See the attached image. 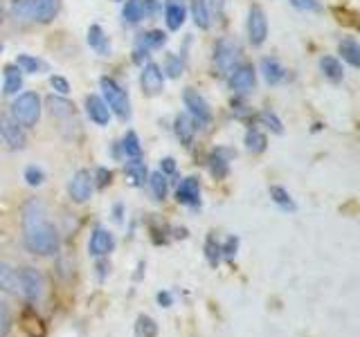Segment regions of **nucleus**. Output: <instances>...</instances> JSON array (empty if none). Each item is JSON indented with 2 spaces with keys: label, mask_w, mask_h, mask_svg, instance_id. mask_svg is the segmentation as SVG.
Wrapping results in <instances>:
<instances>
[{
  "label": "nucleus",
  "mask_w": 360,
  "mask_h": 337,
  "mask_svg": "<svg viewBox=\"0 0 360 337\" xmlns=\"http://www.w3.org/2000/svg\"><path fill=\"white\" fill-rule=\"evenodd\" d=\"M93 189H95V176L86 171V168H79V171L70 178L68 183V194L75 202H86L93 196Z\"/></svg>",
  "instance_id": "nucleus-7"
},
{
  "label": "nucleus",
  "mask_w": 360,
  "mask_h": 337,
  "mask_svg": "<svg viewBox=\"0 0 360 337\" xmlns=\"http://www.w3.org/2000/svg\"><path fill=\"white\" fill-rule=\"evenodd\" d=\"M112 247H115V239L112 234L104 227H97L93 234H90V241H88V252L93 256H106Z\"/></svg>",
  "instance_id": "nucleus-14"
},
{
  "label": "nucleus",
  "mask_w": 360,
  "mask_h": 337,
  "mask_svg": "<svg viewBox=\"0 0 360 337\" xmlns=\"http://www.w3.org/2000/svg\"><path fill=\"white\" fill-rule=\"evenodd\" d=\"M228 84L230 90L236 95H245L250 93L257 84V74H255V67L252 65H239L236 70L228 77Z\"/></svg>",
  "instance_id": "nucleus-11"
},
{
  "label": "nucleus",
  "mask_w": 360,
  "mask_h": 337,
  "mask_svg": "<svg viewBox=\"0 0 360 337\" xmlns=\"http://www.w3.org/2000/svg\"><path fill=\"white\" fill-rule=\"evenodd\" d=\"M259 121H262L266 128H270L273 133H277V135L284 133V124H281V119L275 115L273 110H262V115H259Z\"/></svg>",
  "instance_id": "nucleus-37"
},
{
  "label": "nucleus",
  "mask_w": 360,
  "mask_h": 337,
  "mask_svg": "<svg viewBox=\"0 0 360 337\" xmlns=\"http://www.w3.org/2000/svg\"><path fill=\"white\" fill-rule=\"evenodd\" d=\"M158 301H160V306H165V308H169L174 303V299H172L169 292H158Z\"/></svg>",
  "instance_id": "nucleus-47"
},
{
  "label": "nucleus",
  "mask_w": 360,
  "mask_h": 337,
  "mask_svg": "<svg viewBox=\"0 0 360 337\" xmlns=\"http://www.w3.org/2000/svg\"><path fill=\"white\" fill-rule=\"evenodd\" d=\"M160 173H162V176H172V173H176V160H174V157H165V160L160 162Z\"/></svg>",
  "instance_id": "nucleus-43"
},
{
  "label": "nucleus",
  "mask_w": 360,
  "mask_h": 337,
  "mask_svg": "<svg viewBox=\"0 0 360 337\" xmlns=\"http://www.w3.org/2000/svg\"><path fill=\"white\" fill-rule=\"evenodd\" d=\"M236 245H239V239H234V236H230L228 241H225V245H221V254H225L228 258H232L236 254Z\"/></svg>",
  "instance_id": "nucleus-42"
},
{
  "label": "nucleus",
  "mask_w": 360,
  "mask_h": 337,
  "mask_svg": "<svg viewBox=\"0 0 360 337\" xmlns=\"http://www.w3.org/2000/svg\"><path fill=\"white\" fill-rule=\"evenodd\" d=\"M176 198H178L180 205L198 207L200 205V185H198V180L196 178H185L183 183L178 185Z\"/></svg>",
  "instance_id": "nucleus-15"
},
{
  "label": "nucleus",
  "mask_w": 360,
  "mask_h": 337,
  "mask_svg": "<svg viewBox=\"0 0 360 337\" xmlns=\"http://www.w3.org/2000/svg\"><path fill=\"white\" fill-rule=\"evenodd\" d=\"M146 183L151 185V191H153L155 200H165L167 198V176H162L160 171H155V173L149 176Z\"/></svg>",
  "instance_id": "nucleus-35"
},
{
  "label": "nucleus",
  "mask_w": 360,
  "mask_h": 337,
  "mask_svg": "<svg viewBox=\"0 0 360 337\" xmlns=\"http://www.w3.org/2000/svg\"><path fill=\"white\" fill-rule=\"evenodd\" d=\"M176 135H178L180 144L189 146L194 142V135H196V121L189 115H178L176 117Z\"/></svg>",
  "instance_id": "nucleus-23"
},
{
  "label": "nucleus",
  "mask_w": 360,
  "mask_h": 337,
  "mask_svg": "<svg viewBox=\"0 0 360 337\" xmlns=\"http://www.w3.org/2000/svg\"><path fill=\"white\" fill-rule=\"evenodd\" d=\"M22 88V72L16 63L5 65V95H18Z\"/></svg>",
  "instance_id": "nucleus-26"
},
{
  "label": "nucleus",
  "mask_w": 360,
  "mask_h": 337,
  "mask_svg": "<svg viewBox=\"0 0 360 337\" xmlns=\"http://www.w3.org/2000/svg\"><path fill=\"white\" fill-rule=\"evenodd\" d=\"M86 112L90 121H95L97 126H108L110 121V110L106 106V101L97 97V95H88L86 97Z\"/></svg>",
  "instance_id": "nucleus-16"
},
{
  "label": "nucleus",
  "mask_w": 360,
  "mask_h": 337,
  "mask_svg": "<svg viewBox=\"0 0 360 337\" xmlns=\"http://www.w3.org/2000/svg\"><path fill=\"white\" fill-rule=\"evenodd\" d=\"M97 185L99 187H106V185H110V178H112V173L110 171H106V168H99V171H97Z\"/></svg>",
  "instance_id": "nucleus-45"
},
{
  "label": "nucleus",
  "mask_w": 360,
  "mask_h": 337,
  "mask_svg": "<svg viewBox=\"0 0 360 337\" xmlns=\"http://www.w3.org/2000/svg\"><path fill=\"white\" fill-rule=\"evenodd\" d=\"M187 18V9L183 3H178V0H167L165 5V20H167V27L176 32L183 27V22Z\"/></svg>",
  "instance_id": "nucleus-17"
},
{
  "label": "nucleus",
  "mask_w": 360,
  "mask_h": 337,
  "mask_svg": "<svg viewBox=\"0 0 360 337\" xmlns=\"http://www.w3.org/2000/svg\"><path fill=\"white\" fill-rule=\"evenodd\" d=\"M22 241L30 252L39 256H50L59 250V234L39 200H30L22 207Z\"/></svg>",
  "instance_id": "nucleus-1"
},
{
  "label": "nucleus",
  "mask_w": 360,
  "mask_h": 337,
  "mask_svg": "<svg viewBox=\"0 0 360 337\" xmlns=\"http://www.w3.org/2000/svg\"><path fill=\"white\" fill-rule=\"evenodd\" d=\"M165 43H167V34L162 29H149V32L140 34V37H138V45H135V48L149 52V50L162 48Z\"/></svg>",
  "instance_id": "nucleus-22"
},
{
  "label": "nucleus",
  "mask_w": 360,
  "mask_h": 337,
  "mask_svg": "<svg viewBox=\"0 0 360 337\" xmlns=\"http://www.w3.org/2000/svg\"><path fill=\"white\" fill-rule=\"evenodd\" d=\"M50 86L54 88V93H59L61 97H65L68 93H70V81H68V79L61 77V74H52L50 77Z\"/></svg>",
  "instance_id": "nucleus-40"
},
{
  "label": "nucleus",
  "mask_w": 360,
  "mask_h": 337,
  "mask_svg": "<svg viewBox=\"0 0 360 337\" xmlns=\"http://www.w3.org/2000/svg\"><path fill=\"white\" fill-rule=\"evenodd\" d=\"M210 171L214 178H225L230 171V162L223 157V151H217V153H212L210 157Z\"/></svg>",
  "instance_id": "nucleus-34"
},
{
  "label": "nucleus",
  "mask_w": 360,
  "mask_h": 337,
  "mask_svg": "<svg viewBox=\"0 0 360 337\" xmlns=\"http://www.w3.org/2000/svg\"><path fill=\"white\" fill-rule=\"evenodd\" d=\"M338 50H340L342 59L352 67L360 65V45L356 43V39H342L340 43H338Z\"/></svg>",
  "instance_id": "nucleus-27"
},
{
  "label": "nucleus",
  "mask_w": 360,
  "mask_h": 337,
  "mask_svg": "<svg viewBox=\"0 0 360 337\" xmlns=\"http://www.w3.org/2000/svg\"><path fill=\"white\" fill-rule=\"evenodd\" d=\"M122 16L127 25H138V22L144 18V7L142 0H127V5L122 9Z\"/></svg>",
  "instance_id": "nucleus-29"
},
{
  "label": "nucleus",
  "mask_w": 360,
  "mask_h": 337,
  "mask_svg": "<svg viewBox=\"0 0 360 337\" xmlns=\"http://www.w3.org/2000/svg\"><path fill=\"white\" fill-rule=\"evenodd\" d=\"M297 7L311 9V11H320V3H318V0H297Z\"/></svg>",
  "instance_id": "nucleus-46"
},
{
  "label": "nucleus",
  "mask_w": 360,
  "mask_h": 337,
  "mask_svg": "<svg viewBox=\"0 0 360 337\" xmlns=\"http://www.w3.org/2000/svg\"><path fill=\"white\" fill-rule=\"evenodd\" d=\"M320 70L333 84L342 81V79H345V67H342L340 61L335 59V56H322V59H320Z\"/></svg>",
  "instance_id": "nucleus-24"
},
{
  "label": "nucleus",
  "mask_w": 360,
  "mask_h": 337,
  "mask_svg": "<svg viewBox=\"0 0 360 337\" xmlns=\"http://www.w3.org/2000/svg\"><path fill=\"white\" fill-rule=\"evenodd\" d=\"M140 84H142V90L146 97H158L162 95L165 90V72L162 67L158 63H146L142 65V77H140Z\"/></svg>",
  "instance_id": "nucleus-10"
},
{
  "label": "nucleus",
  "mask_w": 360,
  "mask_h": 337,
  "mask_svg": "<svg viewBox=\"0 0 360 337\" xmlns=\"http://www.w3.org/2000/svg\"><path fill=\"white\" fill-rule=\"evenodd\" d=\"M248 39H250L252 45H264L266 37H268V18H266V11L259 7V5H252L250 11H248Z\"/></svg>",
  "instance_id": "nucleus-8"
},
{
  "label": "nucleus",
  "mask_w": 360,
  "mask_h": 337,
  "mask_svg": "<svg viewBox=\"0 0 360 337\" xmlns=\"http://www.w3.org/2000/svg\"><path fill=\"white\" fill-rule=\"evenodd\" d=\"M270 198H273L277 205L284 209V211H295L297 209V205H295V200L290 198V194L284 189V187H270Z\"/></svg>",
  "instance_id": "nucleus-32"
},
{
  "label": "nucleus",
  "mask_w": 360,
  "mask_h": 337,
  "mask_svg": "<svg viewBox=\"0 0 360 337\" xmlns=\"http://www.w3.org/2000/svg\"><path fill=\"white\" fill-rule=\"evenodd\" d=\"M214 74L219 77H230L236 67L241 65V45L234 39L225 37L217 45H214Z\"/></svg>",
  "instance_id": "nucleus-3"
},
{
  "label": "nucleus",
  "mask_w": 360,
  "mask_h": 337,
  "mask_svg": "<svg viewBox=\"0 0 360 337\" xmlns=\"http://www.w3.org/2000/svg\"><path fill=\"white\" fill-rule=\"evenodd\" d=\"M20 279H22L20 297H25V299H30V301L41 299L43 288H45L41 272H37L34 267H22V270H20Z\"/></svg>",
  "instance_id": "nucleus-12"
},
{
  "label": "nucleus",
  "mask_w": 360,
  "mask_h": 337,
  "mask_svg": "<svg viewBox=\"0 0 360 337\" xmlns=\"http://www.w3.org/2000/svg\"><path fill=\"white\" fill-rule=\"evenodd\" d=\"M135 335H138V337H155L158 335V324L151 317H146V315H140L138 324H135Z\"/></svg>",
  "instance_id": "nucleus-36"
},
{
  "label": "nucleus",
  "mask_w": 360,
  "mask_h": 337,
  "mask_svg": "<svg viewBox=\"0 0 360 337\" xmlns=\"http://www.w3.org/2000/svg\"><path fill=\"white\" fill-rule=\"evenodd\" d=\"M9 329V315H7V308L5 303H0V337H3Z\"/></svg>",
  "instance_id": "nucleus-44"
},
{
  "label": "nucleus",
  "mask_w": 360,
  "mask_h": 337,
  "mask_svg": "<svg viewBox=\"0 0 360 337\" xmlns=\"http://www.w3.org/2000/svg\"><path fill=\"white\" fill-rule=\"evenodd\" d=\"M183 101H185V108H187V115L194 119L198 126H207L212 121V110H210V104L205 101L198 90L194 88H187L185 95H183Z\"/></svg>",
  "instance_id": "nucleus-6"
},
{
  "label": "nucleus",
  "mask_w": 360,
  "mask_h": 337,
  "mask_svg": "<svg viewBox=\"0 0 360 337\" xmlns=\"http://www.w3.org/2000/svg\"><path fill=\"white\" fill-rule=\"evenodd\" d=\"M99 86H101V93H104V101L110 110V115H117V119L127 121L131 117V101H129L127 90L110 77H101Z\"/></svg>",
  "instance_id": "nucleus-4"
},
{
  "label": "nucleus",
  "mask_w": 360,
  "mask_h": 337,
  "mask_svg": "<svg viewBox=\"0 0 360 337\" xmlns=\"http://www.w3.org/2000/svg\"><path fill=\"white\" fill-rule=\"evenodd\" d=\"M25 183L30 187H41L45 183V173H43V168L41 166H27L25 168Z\"/></svg>",
  "instance_id": "nucleus-38"
},
{
  "label": "nucleus",
  "mask_w": 360,
  "mask_h": 337,
  "mask_svg": "<svg viewBox=\"0 0 360 337\" xmlns=\"http://www.w3.org/2000/svg\"><path fill=\"white\" fill-rule=\"evenodd\" d=\"M16 65L20 67V72H27V74H41L45 67H48L41 59H37V56H32V54H18Z\"/></svg>",
  "instance_id": "nucleus-31"
},
{
  "label": "nucleus",
  "mask_w": 360,
  "mask_h": 337,
  "mask_svg": "<svg viewBox=\"0 0 360 337\" xmlns=\"http://www.w3.org/2000/svg\"><path fill=\"white\" fill-rule=\"evenodd\" d=\"M11 117H14L22 128L37 126L41 117V97L37 93H22L11 104Z\"/></svg>",
  "instance_id": "nucleus-5"
},
{
  "label": "nucleus",
  "mask_w": 360,
  "mask_h": 337,
  "mask_svg": "<svg viewBox=\"0 0 360 337\" xmlns=\"http://www.w3.org/2000/svg\"><path fill=\"white\" fill-rule=\"evenodd\" d=\"M191 18H194V22L200 29H210V25H212L210 11L205 5H202V0H194V3H191Z\"/></svg>",
  "instance_id": "nucleus-33"
},
{
  "label": "nucleus",
  "mask_w": 360,
  "mask_h": 337,
  "mask_svg": "<svg viewBox=\"0 0 360 337\" xmlns=\"http://www.w3.org/2000/svg\"><path fill=\"white\" fill-rule=\"evenodd\" d=\"M120 149H122V153H124V157H127V160H140V157H142V144H140L138 133L129 131L127 135H124Z\"/></svg>",
  "instance_id": "nucleus-25"
},
{
  "label": "nucleus",
  "mask_w": 360,
  "mask_h": 337,
  "mask_svg": "<svg viewBox=\"0 0 360 337\" xmlns=\"http://www.w3.org/2000/svg\"><path fill=\"white\" fill-rule=\"evenodd\" d=\"M0 20H3V9H0Z\"/></svg>",
  "instance_id": "nucleus-49"
},
{
  "label": "nucleus",
  "mask_w": 360,
  "mask_h": 337,
  "mask_svg": "<svg viewBox=\"0 0 360 337\" xmlns=\"http://www.w3.org/2000/svg\"><path fill=\"white\" fill-rule=\"evenodd\" d=\"M61 9V0H11V16L20 22H50Z\"/></svg>",
  "instance_id": "nucleus-2"
},
{
  "label": "nucleus",
  "mask_w": 360,
  "mask_h": 337,
  "mask_svg": "<svg viewBox=\"0 0 360 337\" xmlns=\"http://www.w3.org/2000/svg\"><path fill=\"white\" fill-rule=\"evenodd\" d=\"M124 176H127L131 187H142L146 180H149V171H146V164L140 160H127L124 164Z\"/></svg>",
  "instance_id": "nucleus-18"
},
{
  "label": "nucleus",
  "mask_w": 360,
  "mask_h": 337,
  "mask_svg": "<svg viewBox=\"0 0 360 337\" xmlns=\"http://www.w3.org/2000/svg\"><path fill=\"white\" fill-rule=\"evenodd\" d=\"M22 288V279H20V270L14 265H9L7 261H0V290L9 292V295H20Z\"/></svg>",
  "instance_id": "nucleus-13"
},
{
  "label": "nucleus",
  "mask_w": 360,
  "mask_h": 337,
  "mask_svg": "<svg viewBox=\"0 0 360 337\" xmlns=\"http://www.w3.org/2000/svg\"><path fill=\"white\" fill-rule=\"evenodd\" d=\"M20 326L30 337H45V324L34 308H25L20 315Z\"/></svg>",
  "instance_id": "nucleus-19"
},
{
  "label": "nucleus",
  "mask_w": 360,
  "mask_h": 337,
  "mask_svg": "<svg viewBox=\"0 0 360 337\" xmlns=\"http://www.w3.org/2000/svg\"><path fill=\"white\" fill-rule=\"evenodd\" d=\"M243 142H245V149L250 151L252 155L264 153V151H266V144H268L266 135H264L262 131H257V128H250V131H248Z\"/></svg>",
  "instance_id": "nucleus-30"
},
{
  "label": "nucleus",
  "mask_w": 360,
  "mask_h": 337,
  "mask_svg": "<svg viewBox=\"0 0 360 337\" xmlns=\"http://www.w3.org/2000/svg\"><path fill=\"white\" fill-rule=\"evenodd\" d=\"M0 135H3V140L9 149H14V151L25 149V144H27L25 128H22L11 115H0Z\"/></svg>",
  "instance_id": "nucleus-9"
},
{
  "label": "nucleus",
  "mask_w": 360,
  "mask_h": 337,
  "mask_svg": "<svg viewBox=\"0 0 360 337\" xmlns=\"http://www.w3.org/2000/svg\"><path fill=\"white\" fill-rule=\"evenodd\" d=\"M165 72H169V77H172V79H178L180 74H183V61H180V56H176V54L169 56Z\"/></svg>",
  "instance_id": "nucleus-41"
},
{
  "label": "nucleus",
  "mask_w": 360,
  "mask_h": 337,
  "mask_svg": "<svg viewBox=\"0 0 360 337\" xmlns=\"http://www.w3.org/2000/svg\"><path fill=\"white\" fill-rule=\"evenodd\" d=\"M88 45L97 54H101V56H108L110 54V43H108L106 32L101 29V25H90L88 27Z\"/></svg>",
  "instance_id": "nucleus-21"
},
{
  "label": "nucleus",
  "mask_w": 360,
  "mask_h": 337,
  "mask_svg": "<svg viewBox=\"0 0 360 337\" xmlns=\"http://www.w3.org/2000/svg\"><path fill=\"white\" fill-rule=\"evenodd\" d=\"M290 3H292V5H295V7H297V0H290Z\"/></svg>",
  "instance_id": "nucleus-48"
},
{
  "label": "nucleus",
  "mask_w": 360,
  "mask_h": 337,
  "mask_svg": "<svg viewBox=\"0 0 360 337\" xmlns=\"http://www.w3.org/2000/svg\"><path fill=\"white\" fill-rule=\"evenodd\" d=\"M205 252H207V261L217 267L219 265V258H221V245L214 241V236L207 239V245H205Z\"/></svg>",
  "instance_id": "nucleus-39"
},
{
  "label": "nucleus",
  "mask_w": 360,
  "mask_h": 337,
  "mask_svg": "<svg viewBox=\"0 0 360 337\" xmlns=\"http://www.w3.org/2000/svg\"><path fill=\"white\" fill-rule=\"evenodd\" d=\"M48 108H50V112H52V117H56V119H65V117H72V104L68 99H63V97H48Z\"/></svg>",
  "instance_id": "nucleus-28"
},
{
  "label": "nucleus",
  "mask_w": 360,
  "mask_h": 337,
  "mask_svg": "<svg viewBox=\"0 0 360 337\" xmlns=\"http://www.w3.org/2000/svg\"><path fill=\"white\" fill-rule=\"evenodd\" d=\"M262 74L264 79L270 84V86H277L286 79V67L281 65L277 59H270V56H266V59H262Z\"/></svg>",
  "instance_id": "nucleus-20"
}]
</instances>
